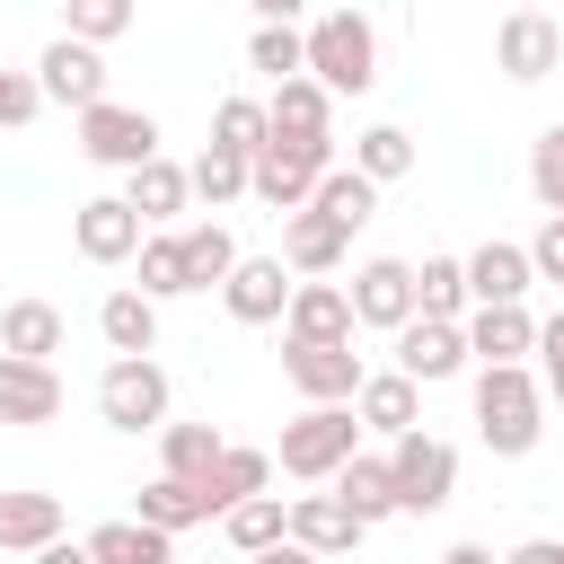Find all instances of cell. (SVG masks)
Here are the masks:
<instances>
[{
	"label": "cell",
	"instance_id": "10",
	"mask_svg": "<svg viewBox=\"0 0 564 564\" xmlns=\"http://www.w3.org/2000/svg\"><path fill=\"white\" fill-rule=\"evenodd\" d=\"M555 62H564V26H555L546 9H511V18L494 26V70H502V79L529 88V79H546Z\"/></svg>",
	"mask_w": 564,
	"mask_h": 564
},
{
	"label": "cell",
	"instance_id": "11",
	"mask_svg": "<svg viewBox=\"0 0 564 564\" xmlns=\"http://www.w3.org/2000/svg\"><path fill=\"white\" fill-rule=\"evenodd\" d=\"M35 88H44V106L88 115V106H106V62H97L88 44H70V35H53L44 62H35Z\"/></svg>",
	"mask_w": 564,
	"mask_h": 564
},
{
	"label": "cell",
	"instance_id": "46",
	"mask_svg": "<svg viewBox=\"0 0 564 564\" xmlns=\"http://www.w3.org/2000/svg\"><path fill=\"white\" fill-rule=\"evenodd\" d=\"M502 564H564V538H520Z\"/></svg>",
	"mask_w": 564,
	"mask_h": 564
},
{
	"label": "cell",
	"instance_id": "49",
	"mask_svg": "<svg viewBox=\"0 0 564 564\" xmlns=\"http://www.w3.org/2000/svg\"><path fill=\"white\" fill-rule=\"evenodd\" d=\"M256 564H317V555H308V546H291V538H282V546H273V555H256Z\"/></svg>",
	"mask_w": 564,
	"mask_h": 564
},
{
	"label": "cell",
	"instance_id": "47",
	"mask_svg": "<svg viewBox=\"0 0 564 564\" xmlns=\"http://www.w3.org/2000/svg\"><path fill=\"white\" fill-rule=\"evenodd\" d=\"M441 564H502V555H494V546H476V538H458V546H449Z\"/></svg>",
	"mask_w": 564,
	"mask_h": 564
},
{
	"label": "cell",
	"instance_id": "13",
	"mask_svg": "<svg viewBox=\"0 0 564 564\" xmlns=\"http://www.w3.org/2000/svg\"><path fill=\"white\" fill-rule=\"evenodd\" d=\"M467 264V308H520L529 300V247H511V238H485L476 256H458Z\"/></svg>",
	"mask_w": 564,
	"mask_h": 564
},
{
	"label": "cell",
	"instance_id": "7",
	"mask_svg": "<svg viewBox=\"0 0 564 564\" xmlns=\"http://www.w3.org/2000/svg\"><path fill=\"white\" fill-rule=\"evenodd\" d=\"M167 370L159 361H106V379H97V414L115 423V432H167Z\"/></svg>",
	"mask_w": 564,
	"mask_h": 564
},
{
	"label": "cell",
	"instance_id": "2",
	"mask_svg": "<svg viewBox=\"0 0 564 564\" xmlns=\"http://www.w3.org/2000/svg\"><path fill=\"white\" fill-rule=\"evenodd\" d=\"M476 432L494 458H529L546 432V388L538 370H476Z\"/></svg>",
	"mask_w": 564,
	"mask_h": 564
},
{
	"label": "cell",
	"instance_id": "43",
	"mask_svg": "<svg viewBox=\"0 0 564 564\" xmlns=\"http://www.w3.org/2000/svg\"><path fill=\"white\" fill-rule=\"evenodd\" d=\"M44 115V88H35V70H0V123L18 132V123H35Z\"/></svg>",
	"mask_w": 564,
	"mask_h": 564
},
{
	"label": "cell",
	"instance_id": "40",
	"mask_svg": "<svg viewBox=\"0 0 564 564\" xmlns=\"http://www.w3.org/2000/svg\"><path fill=\"white\" fill-rule=\"evenodd\" d=\"M247 70H273V88H282V79H300V70H308L300 26H256V35H247Z\"/></svg>",
	"mask_w": 564,
	"mask_h": 564
},
{
	"label": "cell",
	"instance_id": "28",
	"mask_svg": "<svg viewBox=\"0 0 564 564\" xmlns=\"http://www.w3.org/2000/svg\"><path fill=\"white\" fill-rule=\"evenodd\" d=\"M176 247H185V291H220V282L238 273V238H229L220 220H194V229H176Z\"/></svg>",
	"mask_w": 564,
	"mask_h": 564
},
{
	"label": "cell",
	"instance_id": "30",
	"mask_svg": "<svg viewBox=\"0 0 564 564\" xmlns=\"http://www.w3.org/2000/svg\"><path fill=\"white\" fill-rule=\"evenodd\" d=\"M352 176H370V185L414 176V132H405V123H370V132H352Z\"/></svg>",
	"mask_w": 564,
	"mask_h": 564
},
{
	"label": "cell",
	"instance_id": "34",
	"mask_svg": "<svg viewBox=\"0 0 564 564\" xmlns=\"http://www.w3.org/2000/svg\"><path fill=\"white\" fill-rule=\"evenodd\" d=\"M308 212H326L335 229H361V220H379V185H370V176H352V167H326V176H317V194H308Z\"/></svg>",
	"mask_w": 564,
	"mask_h": 564
},
{
	"label": "cell",
	"instance_id": "35",
	"mask_svg": "<svg viewBox=\"0 0 564 564\" xmlns=\"http://www.w3.org/2000/svg\"><path fill=\"white\" fill-rule=\"evenodd\" d=\"M458 308H467V264H458V256H423V264H414V317L458 326Z\"/></svg>",
	"mask_w": 564,
	"mask_h": 564
},
{
	"label": "cell",
	"instance_id": "17",
	"mask_svg": "<svg viewBox=\"0 0 564 564\" xmlns=\"http://www.w3.org/2000/svg\"><path fill=\"white\" fill-rule=\"evenodd\" d=\"M352 423L379 432V441H405V432H423V388L397 379V370H370L361 397H352Z\"/></svg>",
	"mask_w": 564,
	"mask_h": 564
},
{
	"label": "cell",
	"instance_id": "8",
	"mask_svg": "<svg viewBox=\"0 0 564 564\" xmlns=\"http://www.w3.org/2000/svg\"><path fill=\"white\" fill-rule=\"evenodd\" d=\"M344 300H352V326H414V264L405 256H370V264H352V282H344Z\"/></svg>",
	"mask_w": 564,
	"mask_h": 564
},
{
	"label": "cell",
	"instance_id": "23",
	"mask_svg": "<svg viewBox=\"0 0 564 564\" xmlns=\"http://www.w3.org/2000/svg\"><path fill=\"white\" fill-rule=\"evenodd\" d=\"M264 123H273L282 141H326V132H335V97L300 70V79H282V88L264 97Z\"/></svg>",
	"mask_w": 564,
	"mask_h": 564
},
{
	"label": "cell",
	"instance_id": "22",
	"mask_svg": "<svg viewBox=\"0 0 564 564\" xmlns=\"http://www.w3.org/2000/svg\"><path fill=\"white\" fill-rule=\"evenodd\" d=\"M344 247H352V229H335L326 212H291V220H282V264H291L300 282H326V273L344 264Z\"/></svg>",
	"mask_w": 564,
	"mask_h": 564
},
{
	"label": "cell",
	"instance_id": "4",
	"mask_svg": "<svg viewBox=\"0 0 564 564\" xmlns=\"http://www.w3.org/2000/svg\"><path fill=\"white\" fill-rule=\"evenodd\" d=\"M326 167H335V132H326V141H282V132H273V141L247 159V194L291 220V212H308V194H317Z\"/></svg>",
	"mask_w": 564,
	"mask_h": 564
},
{
	"label": "cell",
	"instance_id": "38",
	"mask_svg": "<svg viewBox=\"0 0 564 564\" xmlns=\"http://www.w3.org/2000/svg\"><path fill=\"white\" fill-rule=\"evenodd\" d=\"M141 300L159 308V300H185V247H176V229H150L141 238Z\"/></svg>",
	"mask_w": 564,
	"mask_h": 564
},
{
	"label": "cell",
	"instance_id": "50",
	"mask_svg": "<svg viewBox=\"0 0 564 564\" xmlns=\"http://www.w3.org/2000/svg\"><path fill=\"white\" fill-rule=\"evenodd\" d=\"M546 405H564V379H546Z\"/></svg>",
	"mask_w": 564,
	"mask_h": 564
},
{
	"label": "cell",
	"instance_id": "21",
	"mask_svg": "<svg viewBox=\"0 0 564 564\" xmlns=\"http://www.w3.org/2000/svg\"><path fill=\"white\" fill-rule=\"evenodd\" d=\"M185 203H194V185H185V167H176L167 150H159L150 167H132V176H123V212H132L141 229H167Z\"/></svg>",
	"mask_w": 564,
	"mask_h": 564
},
{
	"label": "cell",
	"instance_id": "37",
	"mask_svg": "<svg viewBox=\"0 0 564 564\" xmlns=\"http://www.w3.org/2000/svg\"><path fill=\"white\" fill-rule=\"evenodd\" d=\"M132 520H141V529H159V538H176V529H194V520H212V511H203V494H194V485H176V476H150Z\"/></svg>",
	"mask_w": 564,
	"mask_h": 564
},
{
	"label": "cell",
	"instance_id": "36",
	"mask_svg": "<svg viewBox=\"0 0 564 564\" xmlns=\"http://www.w3.org/2000/svg\"><path fill=\"white\" fill-rule=\"evenodd\" d=\"M273 141V123H264V97H220L212 106V150H229V159H256Z\"/></svg>",
	"mask_w": 564,
	"mask_h": 564
},
{
	"label": "cell",
	"instance_id": "20",
	"mask_svg": "<svg viewBox=\"0 0 564 564\" xmlns=\"http://www.w3.org/2000/svg\"><path fill=\"white\" fill-rule=\"evenodd\" d=\"M361 538H370V529H361L335 494H291V546H308L317 564H326V555H352Z\"/></svg>",
	"mask_w": 564,
	"mask_h": 564
},
{
	"label": "cell",
	"instance_id": "29",
	"mask_svg": "<svg viewBox=\"0 0 564 564\" xmlns=\"http://www.w3.org/2000/svg\"><path fill=\"white\" fill-rule=\"evenodd\" d=\"M79 546H88V564H176V538H159V529H141V520H106V529H88Z\"/></svg>",
	"mask_w": 564,
	"mask_h": 564
},
{
	"label": "cell",
	"instance_id": "9",
	"mask_svg": "<svg viewBox=\"0 0 564 564\" xmlns=\"http://www.w3.org/2000/svg\"><path fill=\"white\" fill-rule=\"evenodd\" d=\"M282 379H291L308 405H352L370 370H361L352 344H282Z\"/></svg>",
	"mask_w": 564,
	"mask_h": 564
},
{
	"label": "cell",
	"instance_id": "12",
	"mask_svg": "<svg viewBox=\"0 0 564 564\" xmlns=\"http://www.w3.org/2000/svg\"><path fill=\"white\" fill-rule=\"evenodd\" d=\"M141 238H150V229L123 212V194H88V203L70 212V247H79L88 264H132Z\"/></svg>",
	"mask_w": 564,
	"mask_h": 564
},
{
	"label": "cell",
	"instance_id": "6",
	"mask_svg": "<svg viewBox=\"0 0 564 564\" xmlns=\"http://www.w3.org/2000/svg\"><path fill=\"white\" fill-rule=\"evenodd\" d=\"M79 150H88L97 167H123V176H132V167H150V159H159V115H150V106H115V97H106V106H88V115H79Z\"/></svg>",
	"mask_w": 564,
	"mask_h": 564
},
{
	"label": "cell",
	"instance_id": "1",
	"mask_svg": "<svg viewBox=\"0 0 564 564\" xmlns=\"http://www.w3.org/2000/svg\"><path fill=\"white\" fill-rule=\"evenodd\" d=\"M300 53H308V79L326 97H370L379 88V26L361 9H326L300 26Z\"/></svg>",
	"mask_w": 564,
	"mask_h": 564
},
{
	"label": "cell",
	"instance_id": "42",
	"mask_svg": "<svg viewBox=\"0 0 564 564\" xmlns=\"http://www.w3.org/2000/svg\"><path fill=\"white\" fill-rule=\"evenodd\" d=\"M123 26H132V9H123V0H70V18H62V35H70V44H88V53H97V44H115Z\"/></svg>",
	"mask_w": 564,
	"mask_h": 564
},
{
	"label": "cell",
	"instance_id": "41",
	"mask_svg": "<svg viewBox=\"0 0 564 564\" xmlns=\"http://www.w3.org/2000/svg\"><path fill=\"white\" fill-rule=\"evenodd\" d=\"M185 185L220 212V203H238V194H247V159H229V150H212V141H203V159L185 167Z\"/></svg>",
	"mask_w": 564,
	"mask_h": 564
},
{
	"label": "cell",
	"instance_id": "5",
	"mask_svg": "<svg viewBox=\"0 0 564 564\" xmlns=\"http://www.w3.org/2000/svg\"><path fill=\"white\" fill-rule=\"evenodd\" d=\"M388 485H397V511L423 520L458 494V449L441 432H405V441H388Z\"/></svg>",
	"mask_w": 564,
	"mask_h": 564
},
{
	"label": "cell",
	"instance_id": "48",
	"mask_svg": "<svg viewBox=\"0 0 564 564\" xmlns=\"http://www.w3.org/2000/svg\"><path fill=\"white\" fill-rule=\"evenodd\" d=\"M35 564H88V546H79V538H53V546H44Z\"/></svg>",
	"mask_w": 564,
	"mask_h": 564
},
{
	"label": "cell",
	"instance_id": "24",
	"mask_svg": "<svg viewBox=\"0 0 564 564\" xmlns=\"http://www.w3.org/2000/svg\"><path fill=\"white\" fill-rule=\"evenodd\" d=\"M62 335H70V326H62L53 300H9V308H0V352H9V361H44V370H53Z\"/></svg>",
	"mask_w": 564,
	"mask_h": 564
},
{
	"label": "cell",
	"instance_id": "32",
	"mask_svg": "<svg viewBox=\"0 0 564 564\" xmlns=\"http://www.w3.org/2000/svg\"><path fill=\"white\" fill-rule=\"evenodd\" d=\"M326 494H335V502H344V511H352L361 529L397 511V485H388V458H370V449H361V458H352V467H344V476H335Z\"/></svg>",
	"mask_w": 564,
	"mask_h": 564
},
{
	"label": "cell",
	"instance_id": "16",
	"mask_svg": "<svg viewBox=\"0 0 564 564\" xmlns=\"http://www.w3.org/2000/svg\"><path fill=\"white\" fill-rule=\"evenodd\" d=\"M220 300H229L238 326H273L291 308V264L282 256H238V273L220 282Z\"/></svg>",
	"mask_w": 564,
	"mask_h": 564
},
{
	"label": "cell",
	"instance_id": "26",
	"mask_svg": "<svg viewBox=\"0 0 564 564\" xmlns=\"http://www.w3.org/2000/svg\"><path fill=\"white\" fill-rule=\"evenodd\" d=\"M97 335L115 344V361H150L159 352V308L141 291H106L97 300Z\"/></svg>",
	"mask_w": 564,
	"mask_h": 564
},
{
	"label": "cell",
	"instance_id": "31",
	"mask_svg": "<svg viewBox=\"0 0 564 564\" xmlns=\"http://www.w3.org/2000/svg\"><path fill=\"white\" fill-rule=\"evenodd\" d=\"M220 449H229V441H220L212 423H167V432H159V476H176V485H203Z\"/></svg>",
	"mask_w": 564,
	"mask_h": 564
},
{
	"label": "cell",
	"instance_id": "19",
	"mask_svg": "<svg viewBox=\"0 0 564 564\" xmlns=\"http://www.w3.org/2000/svg\"><path fill=\"white\" fill-rule=\"evenodd\" d=\"M282 326H291V344H352V300H344V282H291Z\"/></svg>",
	"mask_w": 564,
	"mask_h": 564
},
{
	"label": "cell",
	"instance_id": "18",
	"mask_svg": "<svg viewBox=\"0 0 564 564\" xmlns=\"http://www.w3.org/2000/svg\"><path fill=\"white\" fill-rule=\"evenodd\" d=\"M264 485H273V449H247V441H229L194 494H203V511H212V520H229V511H238V502H256Z\"/></svg>",
	"mask_w": 564,
	"mask_h": 564
},
{
	"label": "cell",
	"instance_id": "33",
	"mask_svg": "<svg viewBox=\"0 0 564 564\" xmlns=\"http://www.w3.org/2000/svg\"><path fill=\"white\" fill-rule=\"evenodd\" d=\"M220 529H229V546L256 564V555H273V546L291 538V502H282V494H256V502H238Z\"/></svg>",
	"mask_w": 564,
	"mask_h": 564
},
{
	"label": "cell",
	"instance_id": "15",
	"mask_svg": "<svg viewBox=\"0 0 564 564\" xmlns=\"http://www.w3.org/2000/svg\"><path fill=\"white\" fill-rule=\"evenodd\" d=\"M458 370H467V335H458V326H441V317L397 326V379L441 388V379H458Z\"/></svg>",
	"mask_w": 564,
	"mask_h": 564
},
{
	"label": "cell",
	"instance_id": "3",
	"mask_svg": "<svg viewBox=\"0 0 564 564\" xmlns=\"http://www.w3.org/2000/svg\"><path fill=\"white\" fill-rule=\"evenodd\" d=\"M273 458H282V476H300V485H335V476L361 458V423H352V405H308V414H291Z\"/></svg>",
	"mask_w": 564,
	"mask_h": 564
},
{
	"label": "cell",
	"instance_id": "39",
	"mask_svg": "<svg viewBox=\"0 0 564 564\" xmlns=\"http://www.w3.org/2000/svg\"><path fill=\"white\" fill-rule=\"evenodd\" d=\"M529 194H538L546 220H564V123H546V132L529 141Z\"/></svg>",
	"mask_w": 564,
	"mask_h": 564
},
{
	"label": "cell",
	"instance_id": "25",
	"mask_svg": "<svg viewBox=\"0 0 564 564\" xmlns=\"http://www.w3.org/2000/svg\"><path fill=\"white\" fill-rule=\"evenodd\" d=\"M53 414H62V370L0 352V423H53Z\"/></svg>",
	"mask_w": 564,
	"mask_h": 564
},
{
	"label": "cell",
	"instance_id": "45",
	"mask_svg": "<svg viewBox=\"0 0 564 564\" xmlns=\"http://www.w3.org/2000/svg\"><path fill=\"white\" fill-rule=\"evenodd\" d=\"M538 361H546V379H564V308L538 326ZM546 379H538V388H546Z\"/></svg>",
	"mask_w": 564,
	"mask_h": 564
},
{
	"label": "cell",
	"instance_id": "14",
	"mask_svg": "<svg viewBox=\"0 0 564 564\" xmlns=\"http://www.w3.org/2000/svg\"><path fill=\"white\" fill-rule=\"evenodd\" d=\"M458 335H467L476 370H529V352H538V317L529 308H476Z\"/></svg>",
	"mask_w": 564,
	"mask_h": 564
},
{
	"label": "cell",
	"instance_id": "44",
	"mask_svg": "<svg viewBox=\"0 0 564 564\" xmlns=\"http://www.w3.org/2000/svg\"><path fill=\"white\" fill-rule=\"evenodd\" d=\"M529 273H538V282H564V220H538V238H529Z\"/></svg>",
	"mask_w": 564,
	"mask_h": 564
},
{
	"label": "cell",
	"instance_id": "27",
	"mask_svg": "<svg viewBox=\"0 0 564 564\" xmlns=\"http://www.w3.org/2000/svg\"><path fill=\"white\" fill-rule=\"evenodd\" d=\"M62 538V494H0V555H44Z\"/></svg>",
	"mask_w": 564,
	"mask_h": 564
}]
</instances>
